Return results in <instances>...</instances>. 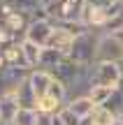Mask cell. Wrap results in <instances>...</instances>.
<instances>
[{"mask_svg":"<svg viewBox=\"0 0 123 125\" xmlns=\"http://www.w3.org/2000/svg\"><path fill=\"white\" fill-rule=\"evenodd\" d=\"M105 109L112 111L116 118H123V86L121 88H114V93H112V97L107 100Z\"/></svg>","mask_w":123,"mask_h":125,"instance_id":"obj_17","label":"cell"},{"mask_svg":"<svg viewBox=\"0 0 123 125\" xmlns=\"http://www.w3.org/2000/svg\"><path fill=\"white\" fill-rule=\"evenodd\" d=\"M51 76H54V74H51ZM46 95H49V97H54V100H58L63 107H65V102H67V88H65L58 79L51 81V86H49V90H46Z\"/></svg>","mask_w":123,"mask_h":125,"instance_id":"obj_19","label":"cell"},{"mask_svg":"<svg viewBox=\"0 0 123 125\" xmlns=\"http://www.w3.org/2000/svg\"><path fill=\"white\" fill-rule=\"evenodd\" d=\"M63 58H65V53H60V51H56V49L44 46V49H42V56H40V65H37V70L54 72L56 67L63 62Z\"/></svg>","mask_w":123,"mask_h":125,"instance_id":"obj_13","label":"cell"},{"mask_svg":"<svg viewBox=\"0 0 123 125\" xmlns=\"http://www.w3.org/2000/svg\"><path fill=\"white\" fill-rule=\"evenodd\" d=\"M40 121H42V116L37 109H19L12 125H40Z\"/></svg>","mask_w":123,"mask_h":125,"instance_id":"obj_16","label":"cell"},{"mask_svg":"<svg viewBox=\"0 0 123 125\" xmlns=\"http://www.w3.org/2000/svg\"><path fill=\"white\" fill-rule=\"evenodd\" d=\"M58 116L63 118V123H65V125H79V121H81V118H77L72 111H70V109H65V107L58 111Z\"/></svg>","mask_w":123,"mask_h":125,"instance_id":"obj_22","label":"cell"},{"mask_svg":"<svg viewBox=\"0 0 123 125\" xmlns=\"http://www.w3.org/2000/svg\"><path fill=\"white\" fill-rule=\"evenodd\" d=\"M16 111H19V104H16V100H14V95L0 97V123L2 125H12Z\"/></svg>","mask_w":123,"mask_h":125,"instance_id":"obj_14","label":"cell"},{"mask_svg":"<svg viewBox=\"0 0 123 125\" xmlns=\"http://www.w3.org/2000/svg\"><path fill=\"white\" fill-rule=\"evenodd\" d=\"M112 93H114V88H105V86H93L91 93H88V97H91V102L95 104V107H105L107 100L112 97Z\"/></svg>","mask_w":123,"mask_h":125,"instance_id":"obj_18","label":"cell"},{"mask_svg":"<svg viewBox=\"0 0 123 125\" xmlns=\"http://www.w3.org/2000/svg\"><path fill=\"white\" fill-rule=\"evenodd\" d=\"M112 35H114L116 40H119L121 44H123V28H119V30H116V32H112Z\"/></svg>","mask_w":123,"mask_h":125,"instance_id":"obj_24","label":"cell"},{"mask_svg":"<svg viewBox=\"0 0 123 125\" xmlns=\"http://www.w3.org/2000/svg\"><path fill=\"white\" fill-rule=\"evenodd\" d=\"M121 70H123V62H121Z\"/></svg>","mask_w":123,"mask_h":125,"instance_id":"obj_28","label":"cell"},{"mask_svg":"<svg viewBox=\"0 0 123 125\" xmlns=\"http://www.w3.org/2000/svg\"><path fill=\"white\" fill-rule=\"evenodd\" d=\"M79 72H81V67H79L77 62H72V60L67 58V56H65V58H63V62H60V65L56 67L51 74H54V79H58L60 83L65 86V88H70V86L74 83V79L79 76Z\"/></svg>","mask_w":123,"mask_h":125,"instance_id":"obj_7","label":"cell"},{"mask_svg":"<svg viewBox=\"0 0 123 125\" xmlns=\"http://www.w3.org/2000/svg\"><path fill=\"white\" fill-rule=\"evenodd\" d=\"M51 32H54V21H51L49 16L33 19V21L28 23V28H26L23 40H28V42H33V44H37V46H42V49H44V46L49 44Z\"/></svg>","mask_w":123,"mask_h":125,"instance_id":"obj_5","label":"cell"},{"mask_svg":"<svg viewBox=\"0 0 123 125\" xmlns=\"http://www.w3.org/2000/svg\"><path fill=\"white\" fill-rule=\"evenodd\" d=\"M95 62H123V44L112 32H100L95 49Z\"/></svg>","mask_w":123,"mask_h":125,"instance_id":"obj_4","label":"cell"},{"mask_svg":"<svg viewBox=\"0 0 123 125\" xmlns=\"http://www.w3.org/2000/svg\"><path fill=\"white\" fill-rule=\"evenodd\" d=\"M51 81H54L51 72H44V70H30V74H28V83L33 86V90H35L37 97L46 95V90H49Z\"/></svg>","mask_w":123,"mask_h":125,"instance_id":"obj_9","label":"cell"},{"mask_svg":"<svg viewBox=\"0 0 123 125\" xmlns=\"http://www.w3.org/2000/svg\"><path fill=\"white\" fill-rule=\"evenodd\" d=\"M79 125H93V118H91V116H88V118H81Z\"/></svg>","mask_w":123,"mask_h":125,"instance_id":"obj_25","label":"cell"},{"mask_svg":"<svg viewBox=\"0 0 123 125\" xmlns=\"http://www.w3.org/2000/svg\"><path fill=\"white\" fill-rule=\"evenodd\" d=\"M35 109L40 111V116H54V114H58L60 109H63V104H60L58 100L49 97V95H42V97H37Z\"/></svg>","mask_w":123,"mask_h":125,"instance_id":"obj_15","label":"cell"},{"mask_svg":"<svg viewBox=\"0 0 123 125\" xmlns=\"http://www.w3.org/2000/svg\"><path fill=\"white\" fill-rule=\"evenodd\" d=\"M46 125H65V123L58 114H54V116H46Z\"/></svg>","mask_w":123,"mask_h":125,"instance_id":"obj_23","label":"cell"},{"mask_svg":"<svg viewBox=\"0 0 123 125\" xmlns=\"http://www.w3.org/2000/svg\"><path fill=\"white\" fill-rule=\"evenodd\" d=\"M98 37H100V32H81V35L74 37L72 42V49H70L67 58L72 62H77L79 67H91L95 65V49H98Z\"/></svg>","mask_w":123,"mask_h":125,"instance_id":"obj_1","label":"cell"},{"mask_svg":"<svg viewBox=\"0 0 123 125\" xmlns=\"http://www.w3.org/2000/svg\"><path fill=\"white\" fill-rule=\"evenodd\" d=\"M81 12H84V0H56L54 5L44 9V14L54 23H81Z\"/></svg>","mask_w":123,"mask_h":125,"instance_id":"obj_2","label":"cell"},{"mask_svg":"<svg viewBox=\"0 0 123 125\" xmlns=\"http://www.w3.org/2000/svg\"><path fill=\"white\" fill-rule=\"evenodd\" d=\"M14 100H16L19 109H35L37 95H35V90H33V86L28 83V79L21 81V83H19V88L14 90Z\"/></svg>","mask_w":123,"mask_h":125,"instance_id":"obj_10","label":"cell"},{"mask_svg":"<svg viewBox=\"0 0 123 125\" xmlns=\"http://www.w3.org/2000/svg\"><path fill=\"white\" fill-rule=\"evenodd\" d=\"M0 2H2V0H0Z\"/></svg>","mask_w":123,"mask_h":125,"instance_id":"obj_29","label":"cell"},{"mask_svg":"<svg viewBox=\"0 0 123 125\" xmlns=\"http://www.w3.org/2000/svg\"><path fill=\"white\" fill-rule=\"evenodd\" d=\"M19 46H21L26 67H28V70H37V65H40V56H42V46L33 44V42H28V40H21Z\"/></svg>","mask_w":123,"mask_h":125,"instance_id":"obj_11","label":"cell"},{"mask_svg":"<svg viewBox=\"0 0 123 125\" xmlns=\"http://www.w3.org/2000/svg\"><path fill=\"white\" fill-rule=\"evenodd\" d=\"M93 86L105 88H121L123 86V70L119 62H95L93 65Z\"/></svg>","mask_w":123,"mask_h":125,"instance_id":"obj_3","label":"cell"},{"mask_svg":"<svg viewBox=\"0 0 123 125\" xmlns=\"http://www.w3.org/2000/svg\"><path fill=\"white\" fill-rule=\"evenodd\" d=\"M65 109H70L77 118H88V116H93V111L98 107L91 102V97H74V100H70L65 104Z\"/></svg>","mask_w":123,"mask_h":125,"instance_id":"obj_12","label":"cell"},{"mask_svg":"<svg viewBox=\"0 0 123 125\" xmlns=\"http://www.w3.org/2000/svg\"><path fill=\"white\" fill-rule=\"evenodd\" d=\"M114 125H123V118H119V121H116V123H114Z\"/></svg>","mask_w":123,"mask_h":125,"instance_id":"obj_27","label":"cell"},{"mask_svg":"<svg viewBox=\"0 0 123 125\" xmlns=\"http://www.w3.org/2000/svg\"><path fill=\"white\" fill-rule=\"evenodd\" d=\"M119 0H84V5L91 9H98V12H109Z\"/></svg>","mask_w":123,"mask_h":125,"instance_id":"obj_21","label":"cell"},{"mask_svg":"<svg viewBox=\"0 0 123 125\" xmlns=\"http://www.w3.org/2000/svg\"><path fill=\"white\" fill-rule=\"evenodd\" d=\"M72 42H74V35H72V32H70L65 26H60V23H54V32H51L49 44H46V46L67 56L70 49H72Z\"/></svg>","mask_w":123,"mask_h":125,"instance_id":"obj_6","label":"cell"},{"mask_svg":"<svg viewBox=\"0 0 123 125\" xmlns=\"http://www.w3.org/2000/svg\"><path fill=\"white\" fill-rule=\"evenodd\" d=\"M91 118H93V125H114L116 121H119V118H116L112 111H107L105 107H98Z\"/></svg>","mask_w":123,"mask_h":125,"instance_id":"obj_20","label":"cell"},{"mask_svg":"<svg viewBox=\"0 0 123 125\" xmlns=\"http://www.w3.org/2000/svg\"><path fill=\"white\" fill-rule=\"evenodd\" d=\"M42 2H44V9H46V7H49V5H54L56 0H42Z\"/></svg>","mask_w":123,"mask_h":125,"instance_id":"obj_26","label":"cell"},{"mask_svg":"<svg viewBox=\"0 0 123 125\" xmlns=\"http://www.w3.org/2000/svg\"><path fill=\"white\" fill-rule=\"evenodd\" d=\"M9 5H12L19 14L28 16L30 21H33V19L46 16V14H44V2H42V0H9Z\"/></svg>","mask_w":123,"mask_h":125,"instance_id":"obj_8","label":"cell"}]
</instances>
